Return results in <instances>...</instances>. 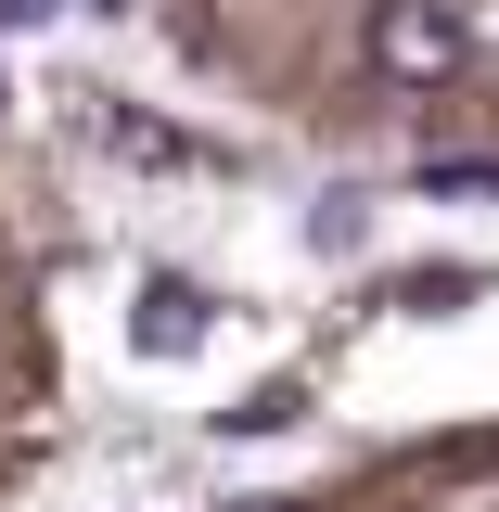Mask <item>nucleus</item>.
<instances>
[{
  "mask_svg": "<svg viewBox=\"0 0 499 512\" xmlns=\"http://www.w3.org/2000/svg\"><path fill=\"white\" fill-rule=\"evenodd\" d=\"M410 512H499V448L474 461V487H448V500H410Z\"/></svg>",
  "mask_w": 499,
  "mask_h": 512,
  "instance_id": "nucleus-2",
  "label": "nucleus"
},
{
  "mask_svg": "<svg viewBox=\"0 0 499 512\" xmlns=\"http://www.w3.org/2000/svg\"><path fill=\"white\" fill-rule=\"evenodd\" d=\"M192 333H205V308H192L180 282H154V295H141V346H154V359H180Z\"/></svg>",
  "mask_w": 499,
  "mask_h": 512,
  "instance_id": "nucleus-1",
  "label": "nucleus"
},
{
  "mask_svg": "<svg viewBox=\"0 0 499 512\" xmlns=\"http://www.w3.org/2000/svg\"><path fill=\"white\" fill-rule=\"evenodd\" d=\"M13 13H39V0H0V26H13Z\"/></svg>",
  "mask_w": 499,
  "mask_h": 512,
  "instance_id": "nucleus-3",
  "label": "nucleus"
}]
</instances>
